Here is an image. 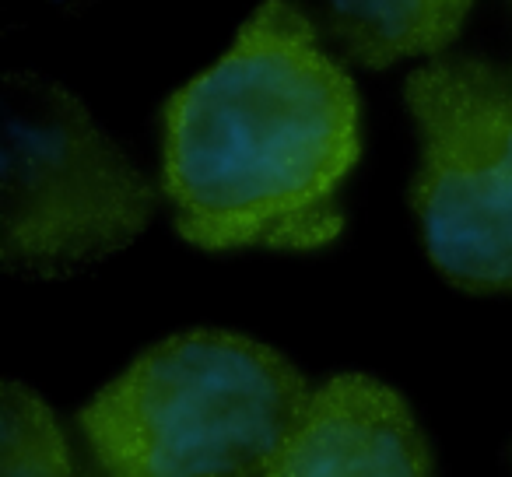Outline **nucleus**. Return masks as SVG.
Returning a JSON list of instances; mask_svg holds the SVG:
<instances>
[{
  "label": "nucleus",
  "instance_id": "7",
  "mask_svg": "<svg viewBox=\"0 0 512 477\" xmlns=\"http://www.w3.org/2000/svg\"><path fill=\"white\" fill-rule=\"evenodd\" d=\"M0 477H78L64 432L32 390L4 383V474Z\"/></svg>",
  "mask_w": 512,
  "mask_h": 477
},
{
  "label": "nucleus",
  "instance_id": "4",
  "mask_svg": "<svg viewBox=\"0 0 512 477\" xmlns=\"http://www.w3.org/2000/svg\"><path fill=\"white\" fill-rule=\"evenodd\" d=\"M404 95L425 141L411 204L428 257L463 292H512V64L439 57Z\"/></svg>",
  "mask_w": 512,
  "mask_h": 477
},
{
  "label": "nucleus",
  "instance_id": "5",
  "mask_svg": "<svg viewBox=\"0 0 512 477\" xmlns=\"http://www.w3.org/2000/svg\"><path fill=\"white\" fill-rule=\"evenodd\" d=\"M264 477H432L407 404L365 376L330 379Z\"/></svg>",
  "mask_w": 512,
  "mask_h": 477
},
{
  "label": "nucleus",
  "instance_id": "2",
  "mask_svg": "<svg viewBox=\"0 0 512 477\" xmlns=\"http://www.w3.org/2000/svg\"><path fill=\"white\" fill-rule=\"evenodd\" d=\"M309 397L292 362L260 341L225 330L169 337L78 414L81 477L267 474Z\"/></svg>",
  "mask_w": 512,
  "mask_h": 477
},
{
  "label": "nucleus",
  "instance_id": "3",
  "mask_svg": "<svg viewBox=\"0 0 512 477\" xmlns=\"http://www.w3.org/2000/svg\"><path fill=\"white\" fill-rule=\"evenodd\" d=\"M4 267L57 278L134 243L155 190L88 109L39 74L4 78Z\"/></svg>",
  "mask_w": 512,
  "mask_h": 477
},
{
  "label": "nucleus",
  "instance_id": "6",
  "mask_svg": "<svg viewBox=\"0 0 512 477\" xmlns=\"http://www.w3.org/2000/svg\"><path fill=\"white\" fill-rule=\"evenodd\" d=\"M470 4L474 0H316V11L355 64L390 67L446 50Z\"/></svg>",
  "mask_w": 512,
  "mask_h": 477
},
{
  "label": "nucleus",
  "instance_id": "1",
  "mask_svg": "<svg viewBox=\"0 0 512 477\" xmlns=\"http://www.w3.org/2000/svg\"><path fill=\"white\" fill-rule=\"evenodd\" d=\"M358 95L292 0H267L232 50L165 106V193L200 250H313L341 235Z\"/></svg>",
  "mask_w": 512,
  "mask_h": 477
}]
</instances>
